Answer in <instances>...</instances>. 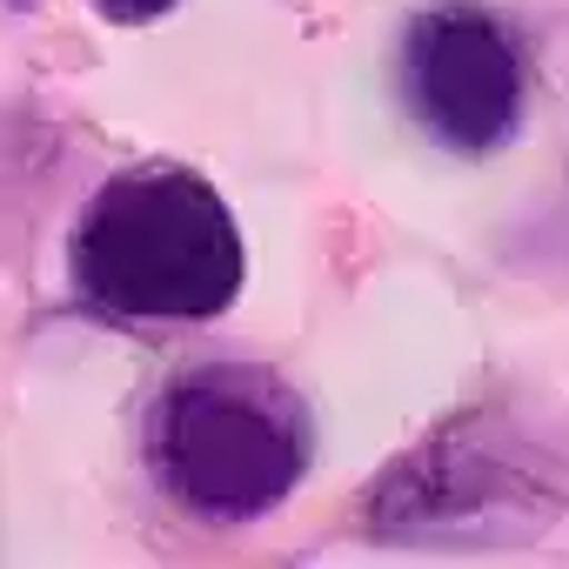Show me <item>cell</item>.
I'll return each instance as SVG.
<instances>
[{
	"label": "cell",
	"instance_id": "cell-1",
	"mask_svg": "<svg viewBox=\"0 0 569 569\" xmlns=\"http://www.w3.org/2000/svg\"><path fill=\"white\" fill-rule=\"evenodd\" d=\"M74 296L121 329H194L241 296V228L214 181L181 161H141L108 174L68 241Z\"/></svg>",
	"mask_w": 569,
	"mask_h": 569
},
{
	"label": "cell",
	"instance_id": "cell-2",
	"mask_svg": "<svg viewBox=\"0 0 569 569\" xmlns=\"http://www.w3.org/2000/svg\"><path fill=\"white\" fill-rule=\"evenodd\" d=\"M316 456V422L289 376L241 356L174 369L141 409V462L168 509L194 522H254L281 509Z\"/></svg>",
	"mask_w": 569,
	"mask_h": 569
},
{
	"label": "cell",
	"instance_id": "cell-3",
	"mask_svg": "<svg viewBox=\"0 0 569 569\" xmlns=\"http://www.w3.org/2000/svg\"><path fill=\"white\" fill-rule=\"evenodd\" d=\"M402 108L449 154H496L522 121V54L509 21L476 0H436L396 48Z\"/></svg>",
	"mask_w": 569,
	"mask_h": 569
},
{
	"label": "cell",
	"instance_id": "cell-4",
	"mask_svg": "<svg viewBox=\"0 0 569 569\" xmlns=\"http://www.w3.org/2000/svg\"><path fill=\"white\" fill-rule=\"evenodd\" d=\"M88 8H94L108 28H148V21H161L168 8H181V0H88Z\"/></svg>",
	"mask_w": 569,
	"mask_h": 569
}]
</instances>
